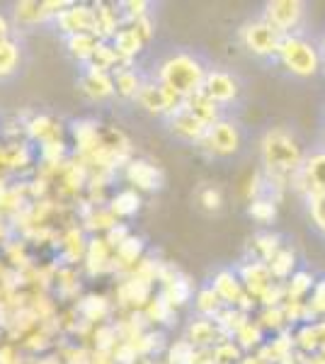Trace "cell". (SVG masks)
<instances>
[{"label":"cell","instance_id":"6da1fadb","mask_svg":"<svg viewBox=\"0 0 325 364\" xmlns=\"http://www.w3.org/2000/svg\"><path fill=\"white\" fill-rule=\"evenodd\" d=\"M260 161L262 173L272 178H292L304 166V144L289 127H272L260 139Z\"/></svg>","mask_w":325,"mask_h":364},{"label":"cell","instance_id":"7a4b0ae2","mask_svg":"<svg viewBox=\"0 0 325 364\" xmlns=\"http://www.w3.org/2000/svg\"><path fill=\"white\" fill-rule=\"evenodd\" d=\"M209 66L204 63V58L194 51H173L170 56H165L158 63L156 70V83L173 90L177 97L190 100L197 92H202L204 85V75Z\"/></svg>","mask_w":325,"mask_h":364},{"label":"cell","instance_id":"3957f363","mask_svg":"<svg viewBox=\"0 0 325 364\" xmlns=\"http://www.w3.org/2000/svg\"><path fill=\"white\" fill-rule=\"evenodd\" d=\"M275 61L282 68H287L292 75H297V78H313V75H318L323 70L321 46L311 42L304 32L282 37Z\"/></svg>","mask_w":325,"mask_h":364},{"label":"cell","instance_id":"277c9868","mask_svg":"<svg viewBox=\"0 0 325 364\" xmlns=\"http://www.w3.org/2000/svg\"><path fill=\"white\" fill-rule=\"evenodd\" d=\"M197 149L209 158L235 156L240 149H243V129H240L238 122L223 117V119L214 122V124L206 129L204 139L197 144Z\"/></svg>","mask_w":325,"mask_h":364},{"label":"cell","instance_id":"5b68a950","mask_svg":"<svg viewBox=\"0 0 325 364\" xmlns=\"http://www.w3.org/2000/svg\"><path fill=\"white\" fill-rule=\"evenodd\" d=\"M238 39L243 44L245 51H250L255 58H262V61H275L277 51H279V42H282V34L277 32L270 22H265L262 17L257 20L245 22L243 27L238 29Z\"/></svg>","mask_w":325,"mask_h":364},{"label":"cell","instance_id":"8992f818","mask_svg":"<svg viewBox=\"0 0 325 364\" xmlns=\"http://www.w3.org/2000/svg\"><path fill=\"white\" fill-rule=\"evenodd\" d=\"M202 95H206L221 109L233 107L240 100V95H243V83H240V78L233 70L209 66V70H206V75H204Z\"/></svg>","mask_w":325,"mask_h":364},{"label":"cell","instance_id":"52a82bcc","mask_svg":"<svg viewBox=\"0 0 325 364\" xmlns=\"http://www.w3.org/2000/svg\"><path fill=\"white\" fill-rule=\"evenodd\" d=\"M306 17V3L301 0H272L265 3L262 20L270 22L282 37L287 34H301V25Z\"/></svg>","mask_w":325,"mask_h":364},{"label":"cell","instance_id":"ba28073f","mask_svg":"<svg viewBox=\"0 0 325 364\" xmlns=\"http://www.w3.org/2000/svg\"><path fill=\"white\" fill-rule=\"evenodd\" d=\"M289 187L299 195L309 197L316 192H325V149L318 146L316 151L306 154V161L297 173L289 178Z\"/></svg>","mask_w":325,"mask_h":364},{"label":"cell","instance_id":"9c48e42d","mask_svg":"<svg viewBox=\"0 0 325 364\" xmlns=\"http://www.w3.org/2000/svg\"><path fill=\"white\" fill-rule=\"evenodd\" d=\"M124 178L132 182L136 192H158L165 185L163 170L146 158H129V163L124 166Z\"/></svg>","mask_w":325,"mask_h":364},{"label":"cell","instance_id":"30bf717a","mask_svg":"<svg viewBox=\"0 0 325 364\" xmlns=\"http://www.w3.org/2000/svg\"><path fill=\"white\" fill-rule=\"evenodd\" d=\"M165 127H168V132L173 134L177 141H185V144H192V146H197L199 141L204 139L206 129H209L199 117H194L190 112V107H187L185 102H182V107H177L173 114L165 117Z\"/></svg>","mask_w":325,"mask_h":364},{"label":"cell","instance_id":"8fae6325","mask_svg":"<svg viewBox=\"0 0 325 364\" xmlns=\"http://www.w3.org/2000/svg\"><path fill=\"white\" fill-rule=\"evenodd\" d=\"M54 22L66 37H70V34H95V8L82 3H70L66 10H61L54 17Z\"/></svg>","mask_w":325,"mask_h":364},{"label":"cell","instance_id":"7c38bea8","mask_svg":"<svg viewBox=\"0 0 325 364\" xmlns=\"http://www.w3.org/2000/svg\"><path fill=\"white\" fill-rule=\"evenodd\" d=\"M78 85H80L82 95L95 100V102H102V100L114 97V80H112V73L90 66V63L82 66Z\"/></svg>","mask_w":325,"mask_h":364},{"label":"cell","instance_id":"4fadbf2b","mask_svg":"<svg viewBox=\"0 0 325 364\" xmlns=\"http://www.w3.org/2000/svg\"><path fill=\"white\" fill-rule=\"evenodd\" d=\"M235 272H238L240 282H243L245 294L252 296L255 301L270 289L272 284H275V279H272V274H270V267L265 265V262L250 260V257H247V260L235 269Z\"/></svg>","mask_w":325,"mask_h":364},{"label":"cell","instance_id":"5bb4252c","mask_svg":"<svg viewBox=\"0 0 325 364\" xmlns=\"http://www.w3.org/2000/svg\"><path fill=\"white\" fill-rule=\"evenodd\" d=\"M211 289L216 291V296L221 299L223 306H230L235 309L238 301L245 296V289H243V282H240L238 272L235 269H218L214 274V279L209 282Z\"/></svg>","mask_w":325,"mask_h":364},{"label":"cell","instance_id":"9a60e30c","mask_svg":"<svg viewBox=\"0 0 325 364\" xmlns=\"http://www.w3.org/2000/svg\"><path fill=\"white\" fill-rule=\"evenodd\" d=\"M82 262H85V269L92 274V277L112 269V265H114V250L110 248V243L105 240V236H92L87 240Z\"/></svg>","mask_w":325,"mask_h":364},{"label":"cell","instance_id":"2e32d148","mask_svg":"<svg viewBox=\"0 0 325 364\" xmlns=\"http://www.w3.org/2000/svg\"><path fill=\"white\" fill-rule=\"evenodd\" d=\"M112 46H114V51H117V56L122 58L124 63H132L136 56L144 51V46L149 44L144 37L139 34V29H136L132 22H127V25H122L119 32L112 37Z\"/></svg>","mask_w":325,"mask_h":364},{"label":"cell","instance_id":"e0dca14e","mask_svg":"<svg viewBox=\"0 0 325 364\" xmlns=\"http://www.w3.org/2000/svg\"><path fill=\"white\" fill-rule=\"evenodd\" d=\"M185 340L197 350H209V348H216V345L223 340V336H221V331H218L216 321L199 318L197 316V318L190 323V328H187Z\"/></svg>","mask_w":325,"mask_h":364},{"label":"cell","instance_id":"ac0fdd59","mask_svg":"<svg viewBox=\"0 0 325 364\" xmlns=\"http://www.w3.org/2000/svg\"><path fill=\"white\" fill-rule=\"evenodd\" d=\"M112 80H114V95L127 100V102H136L141 85L146 83L132 63H124V66H119L117 70H112Z\"/></svg>","mask_w":325,"mask_h":364},{"label":"cell","instance_id":"d6986e66","mask_svg":"<svg viewBox=\"0 0 325 364\" xmlns=\"http://www.w3.org/2000/svg\"><path fill=\"white\" fill-rule=\"evenodd\" d=\"M144 238L132 233L119 248H114V265H112V269H132L134 272L136 265L144 260Z\"/></svg>","mask_w":325,"mask_h":364},{"label":"cell","instance_id":"ffe728a7","mask_svg":"<svg viewBox=\"0 0 325 364\" xmlns=\"http://www.w3.org/2000/svg\"><path fill=\"white\" fill-rule=\"evenodd\" d=\"M282 245H284V243H282V236H277V233H272V231L257 233V236H252L250 245H247V257L267 265L272 257L279 252Z\"/></svg>","mask_w":325,"mask_h":364},{"label":"cell","instance_id":"44dd1931","mask_svg":"<svg viewBox=\"0 0 325 364\" xmlns=\"http://www.w3.org/2000/svg\"><path fill=\"white\" fill-rule=\"evenodd\" d=\"M22 61V46L20 42L10 34V37L0 39V80L10 78V75L17 73Z\"/></svg>","mask_w":325,"mask_h":364},{"label":"cell","instance_id":"7402d4cb","mask_svg":"<svg viewBox=\"0 0 325 364\" xmlns=\"http://www.w3.org/2000/svg\"><path fill=\"white\" fill-rule=\"evenodd\" d=\"M313 284H316V274L309 269H297L287 282H284V291H287V301L294 304H304L309 299Z\"/></svg>","mask_w":325,"mask_h":364},{"label":"cell","instance_id":"603a6c76","mask_svg":"<svg viewBox=\"0 0 325 364\" xmlns=\"http://www.w3.org/2000/svg\"><path fill=\"white\" fill-rule=\"evenodd\" d=\"M267 267H270L272 279L282 282V284H284V282L299 269L297 252H294V248H289V245H282L279 252H277V255L267 262Z\"/></svg>","mask_w":325,"mask_h":364},{"label":"cell","instance_id":"cb8c5ba5","mask_svg":"<svg viewBox=\"0 0 325 364\" xmlns=\"http://www.w3.org/2000/svg\"><path fill=\"white\" fill-rule=\"evenodd\" d=\"M97 44H100V39L95 37V34H70V37H66L68 54L73 56L80 66H85V63L92 61Z\"/></svg>","mask_w":325,"mask_h":364},{"label":"cell","instance_id":"d4e9b609","mask_svg":"<svg viewBox=\"0 0 325 364\" xmlns=\"http://www.w3.org/2000/svg\"><path fill=\"white\" fill-rule=\"evenodd\" d=\"M107 209L114 214V219H129L136 211L141 209V195L134 190V187H127V190H119L114 197L110 199Z\"/></svg>","mask_w":325,"mask_h":364},{"label":"cell","instance_id":"484cf974","mask_svg":"<svg viewBox=\"0 0 325 364\" xmlns=\"http://www.w3.org/2000/svg\"><path fill=\"white\" fill-rule=\"evenodd\" d=\"M223 309H226V306H223L221 299L216 296V291L211 289V284L199 287L197 294H194V311H197L199 318H211V321H214Z\"/></svg>","mask_w":325,"mask_h":364},{"label":"cell","instance_id":"4316f807","mask_svg":"<svg viewBox=\"0 0 325 364\" xmlns=\"http://www.w3.org/2000/svg\"><path fill=\"white\" fill-rule=\"evenodd\" d=\"M27 134L34 141H39L41 146H44V144H54V141H61V139H58L61 129H58L56 122L51 119V117H46V114L34 117V119L27 124Z\"/></svg>","mask_w":325,"mask_h":364},{"label":"cell","instance_id":"83f0119b","mask_svg":"<svg viewBox=\"0 0 325 364\" xmlns=\"http://www.w3.org/2000/svg\"><path fill=\"white\" fill-rule=\"evenodd\" d=\"M78 316L85 323H100L110 316V301L105 296L90 294L78 304Z\"/></svg>","mask_w":325,"mask_h":364},{"label":"cell","instance_id":"f1b7e54d","mask_svg":"<svg viewBox=\"0 0 325 364\" xmlns=\"http://www.w3.org/2000/svg\"><path fill=\"white\" fill-rule=\"evenodd\" d=\"M304 306H306V323L325 321V277L316 279V284H313Z\"/></svg>","mask_w":325,"mask_h":364},{"label":"cell","instance_id":"f546056e","mask_svg":"<svg viewBox=\"0 0 325 364\" xmlns=\"http://www.w3.org/2000/svg\"><path fill=\"white\" fill-rule=\"evenodd\" d=\"M233 343L238 345L240 350H243V355L245 352H252V350H260L262 348V343H265V331L257 326L255 321H247L243 328H240L238 333L233 336Z\"/></svg>","mask_w":325,"mask_h":364},{"label":"cell","instance_id":"4dcf8cb0","mask_svg":"<svg viewBox=\"0 0 325 364\" xmlns=\"http://www.w3.org/2000/svg\"><path fill=\"white\" fill-rule=\"evenodd\" d=\"M15 17H17V22H22V25H27V27L51 20V15H49V10H46V5L39 3V0H27V3H20L15 8Z\"/></svg>","mask_w":325,"mask_h":364},{"label":"cell","instance_id":"1f68e13d","mask_svg":"<svg viewBox=\"0 0 325 364\" xmlns=\"http://www.w3.org/2000/svg\"><path fill=\"white\" fill-rule=\"evenodd\" d=\"M247 216L257 224H272L277 219V202L270 197H255L247 202Z\"/></svg>","mask_w":325,"mask_h":364},{"label":"cell","instance_id":"d6a6232c","mask_svg":"<svg viewBox=\"0 0 325 364\" xmlns=\"http://www.w3.org/2000/svg\"><path fill=\"white\" fill-rule=\"evenodd\" d=\"M304 199H306V214H309L311 226L325 238V192H316V195H309Z\"/></svg>","mask_w":325,"mask_h":364},{"label":"cell","instance_id":"836d02e7","mask_svg":"<svg viewBox=\"0 0 325 364\" xmlns=\"http://www.w3.org/2000/svg\"><path fill=\"white\" fill-rule=\"evenodd\" d=\"M197 202H199V207L204 211H209V214H218V211L223 209V192L214 185H204V187H199V192H197Z\"/></svg>","mask_w":325,"mask_h":364},{"label":"cell","instance_id":"e575fe53","mask_svg":"<svg viewBox=\"0 0 325 364\" xmlns=\"http://www.w3.org/2000/svg\"><path fill=\"white\" fill-rule=\"evenodd\" d=\"M85 248H87V240H85V236H82V231H78V228H73V231L66 236V240H63V250H66V257L70 262L82 260Z\"/></svg>","mask_w":325,"mask_h":364},{"label":"cell","instance_id":"d590c367","mask_svg":"<svg viewBox=\"0 0 325 364\" xmlns=\"http://www.w3.org/2000/svg\"><path fill=\"white\" fill-rule=\"evenodd\" d=\"M194 352L197 348H192L187 340H177L168 348V364H194Z\"/></svg>","mask_w":325,"mask_h":364},{"label":"cell","instance_id":"8d00e7d4","mask_svg":"<svg viewBox=\"0 0 325 364\" xmlns=\"http://www.w3.org/2000/svg\"><path fill=\"white\" fill-rule=\"evenodd\" d=\"M238 364H267V362L260 360L257 355H243V357H240V362H238Z\"/></svg>","mask_w":325,"mask_h":364},{"label":"cell","instance_id":"74e56055","mask_svg":"<svg viewBox=\"0 0 325 364\" xmlns=\"http://www.w3.org/2000/svg\"><path fill=\"white\" fill-rule=\"evenodd\" d=\"M3 37H10V22L0 15V39H3Z\"/></svg>","mask_w":325,"mask_h":364},{"label":"cell","instance_id":"f35d334b","mask_svg":"<svg viewBox=\"0 0 325 364\" xmlns=\"http://www.w3.org/2000/svg\"><path fill=\"white\" fill-rule=\"evenodd\" d=\"M127 364H156V362H153V360H151V357H144V355H136V357H134V360H129Z\"/></svg>","mask_w":325,"mask_h":364},{"label":"cell","instance_id":"ab89813d","mask_svg":"<svg viewBox=\"0 0 325 364\" xmlns=\"http://www.w3.org/2000/svg\"><path fill=\"white\" fill-rule=\"evenodd\" d=\"M37 364H61V362H58L56 357H41Z\"/></svg>","mask_w":325,"mask_h":364},{"label":"cell","instance_id":"60d3db41","mask_svg":"<svg viewBox=\"0 0 325 364\" xmlns=\"http://www.w3.org/2000/svg\"><path fill=\"white\" fill-rule=\"evenodd\" d=\"M318 46H321V56H325V34H323V42L318 44Z\"/></svg>","mask_w":325,"mask_h":364},{"label":"cell","instance_id":"b9f144b4","mask_svg":"<svg viewBox=\"0 0 325 364\" xmlns=\"http://www.w3.org/2000/svg\"><path fill=\"white\" fill-rule=\"evenodd\" d=\"M323 70H325V56H323Z\"/></svg>","mask_w":325,"mask_h":364}]
</instances>
